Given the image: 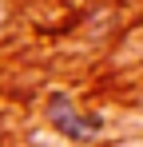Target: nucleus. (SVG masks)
<instances>
[{
	"label": "nucleus",
	"mask_w": 143,
	"mask_h": 147,
	"mask_svg": "<svg viewBox=\"0 0 143 147\" xmlns=\"http://www.w3.org/2000/svg\"><path fill=\"white\" fill-rule=\"evenodd\" d=\"M48 115H52V119H56V127H60L64 135H72V139H88V135L95 131V123H84L76 111H64V99H52Z\"/></svg>",
	"instance_id": "nucleus-1"
}]
</instances>
